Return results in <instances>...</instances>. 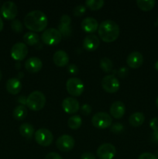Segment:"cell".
I'll return each mask as SVG.
<instances>
[{
  "label": "cell",
  "instance_id": "14",
  "mask_svg": "<svg viewBox=\"0 0 158 159\" xmlns=\"http://www.w3.org/2000/svg\"><path fill=\"white\" fill-rule=\"evenodd\" d=\"M126 63L129 68L136 69L139 68L143 63V57L141 53L134 51L128 55L126 58Z\"/></svg>",
  "mask_w": 158,
  "mask_h": 159
},
{
  "label": "cell",
  "instance_id": "45",
  "mask_svg": "<svg viewBox=\"0 0 158 159\" xmlns=\"http://www.w3.org/2000/svg\"><path fill=\"white\" fill-rule=\"evenodd\" d=\"M2 71H0V81H1V79H2Z\"/></svg>",
  "mask_w": 158,
  "mask_h": 159
},
{
  "label": "cell",
  "instance_id": "16",
  "mask_svg": "<svg viewBox=\"0 0 158 159\" xmlns=\"http://www.w3.org/2000/svg\"><path fill=\"white\" fill-rule=\"evenodd\" d=\"M110 114L115 119H121L125 112V105L122 102L116 101L111 105L109 109Z\"/></svg>",
  "mask_w": 158,
  "mask_h": 159
},
{
  "label": "cell",
  "instance_id": "7",
  "mask_svg": "<svg viewBox=\"0 0 158 159\" xmlns=\"http://www.w3.org/2000/svg\"><path fill=\"white\" fill-rule=\"evenodd\" d=\"M35 141L43 147H47L53 143L54 136L50 130L46 128H40L35 133Z\"/></svg>",
  "mask_w": 158,
  "mask_h": 159
},
{
  "label": "cell",
  "instance_id": "31",
  "mask_svg": "<svg viewBox=\"0 0 158 159\" xmlns=\"http://www.w3.org/2000/svg\"><path fill=\"white\" fill-rule=\"evenodd\" d=\"M11 26H12V29L16 33H20L23 30V24H22L21 22L18 20H13Z\"/></svg>",
  "mask_w": 158,
  "mask_h": 159
},
{
  "label": "cell",
  "instance_id": "26",
  "mask_svg": "<svg viewBox=\"0 0 158 159\" xmlns=\"http://www.w3.org/2000/svg\"><path fill=\"white\" fill-rule=\"evenodd\" d=\"M82 120L78 115L71 116L68 120V125L72 130H77L81 126Z\"/></svg>",
  "mask_w": 158,
  "mask_h": 159
},
{
  "label": "cell",
  "instance_id": "37",
  "mask_svg": "<svg viewBox=\"0 0 158 159\" xmlns=\"http://www.w3.org/2000/svg\"><path fill=\"white\" fill-rule=\"evenodd\" d=\"M68 72H69V74L76 75L77 72H78V68H77V67L75 65L71 64V65H70L69 66H68Z\"/></svg>",
  "mask_w": 158,
  "mask_h": 159
},
{
  "label": "cell",
  "instance_id": "2",
  "mask_svg": "<svg viewBox=\"0 0 158 159\" xmlns=\"http://www.w3.org/2000/svg\"><path fill=\"white\" fill-rule=\"evenodd\" d=\"M99 37L105 43H112L117 40L119 36V27L112 20L102 22L98 29Z\"/></svg>",
  "mask_w": 158,
  "mask_h": 159
},
{
  "label": "cell",
  "instance_id": "27",
  "mask_svg": "<svg viewBox=\"0 0 158 159\" xmlns=\"http://www.w3.org/2000/svg\"><path fill=\"white\" fill-rule=\"evenodd\" d=\"M105 4L103 0H87L85 2V5L91 10H99Z\"/></svg>",
  "mask_w": 158,
  "mask_h": 159
},
{
  "label": "cell",
  "instance_id": "39",
  "mask_svg": "<svg viewBox=\"0 0 158 159\" xmlns=\"http://www.w3.org/2000/svg\"><path fill=\"white\" fill-rule=\"evenodd\" d=\"M81 159H96V157L91 152H85L81 156Z\"/></svg>",
  "mask_w": 158,
  "mask_h": 159
},
{
  "label": "cell",
  "instance_id": "10",
  "mask_svg": "<svg viewBox=\"0 0 158 159\" xmlns=\"http://www.w3.org/2000/svg\"><path fill=\"white\" fill-rule=\"evenodd\" d=\"M97 155L99 159H112L116 154V149L112 144H103L99 147Z\"/></svg>",
  "mask_w": 158,
  "mask_h": 159
},
{
  "label": "cell",
  "instance_id": "42",
  "mask_svg": "<svg viewBox=\"0 0 158 159\" xmlns=\"http://www.w3.org/2000/svg\"><path fill=\"white\" fill-rule=\"evenodd\" d=\"M2 29H3V21L2 20L1 16H0V32L2 30Z\"/></svg>",
  "mask_w": 158,
  "mask_h": 159
},
{
  "label": "cell",
  "instance_id": "11",
  "mask_svg": "<svg viewBox=\"0 0 158 159\" xmlns=\"http://www.w3.org/2000/svg\"><path fill=\"white\" fill-rule=\"evenodd\" d=\"M28 54V48L26 43H15L11 48V56L15 61H23Z\"/></svg>",
  "mask_w": 158,
  "mask_h": 159
},
{
  "label": "cell",
  "instance_id": "12",
  "mask_svg": "<svg viewBox=\"0 0 158 159\" xmlns=\"http://www.w3.org/2000/svg\"><path fill=\"white\" fill-rule=\"evenodd\" d=\"M1 12L2 16L8 20H14L18 13L16 5L10 1L6 2L3 3L1 9Z\"/></svg>",
  "mask_w": 158,
  "mask_h": 159
},
{
  "label": "cell",
  "instance_id": "15",
  "mask_svg": "<svg viewBox=\"0 0 158 159\" xmlns=\"http://www.w3.org/2000/svg\"><path fill=\"white\" fill-rule=\"evenodd\" d=\"M43 63L40 58L36 57H29L25 62V68L29 73H37L42 69Z\"/></svg>",
  "mask_w": 158,
  "mask_h": 159
},
{
  "label": "cell",
  "instance_id": "23",
  "mask_svg": "<svg viewBox=\"0 0 158 159\" xmlns=\"http://www.w3.org/2000/svg\"><path fill=\"white\" fill-rule=\"evenodd\" d=\"M34 127L29 123H24L20 127V133L24 138L29 139L34 134Z\"/></svg>",
  "mask_w": 158,
  "mask_h": 159
},
{
  "label": "cell",
  "instance_id": "34",
  "mask_svg": "<svg viewBox=\"0 0 158 159\" xmlns=\"http://www.w3.org/2000/svg\"><path fill=\"white\" fill-rule=\"evenodd\" d=\"M91 107H90V105L88 104H84L82 105V107H81V113L85 116H87V115H89L90 113H91Z\"/></svg>",
  "mask_w": 158,
  "mask_h": 159
},
{
  "label": "cell",
  "instance_id": "30",
  "mask_svg": "<svg viewBox=\"0 0 158 159\" xmlns=\"http://www.w3.org/2000/svg\"><path fill=\"white\" fill-rule=\"evenodd\" d=\"M58 30L60 31L61 35L64 36L65 37H69V36L71 35V28H70V26H63V25L61 24H59Z\"/></svg>",
  "mask_w": 158,
  "mask_h": 159
},
{
  "label": "cell",
  "instance_id": "4",
  "mask_svg": "<svg viewBox=\"0 0 158 159\" xmlns=\"http://www.w3.org/2000/svg\"><path fill=\"white\" fill-rule=\"evenodd\" d=\"M62 35L60 31L54 28H49L43 32L41 40L43 43L50 46L57 45L61 41Z\"/></svg>",
  "mask_w": 158,
  "mask_h": 159
},
{
  "label": "cell",
  "instance_id": "6",
  "mask_svg": "<svg viewBox=\"0 0 158 159\" xmlns=\"http://www.w3.org/2000/svg\"><path fill=\"white\" fill-rule=\"evenodd\" d=\"M66 89L72 96H79L83 93L85 85L78 78H71L66 82Z\"/></svg>",
  "mask_w": 158,
  "mask_h": 159
},
{
  "label": "cell",
  "instance_id": "40",
  "mask_svg": "<svg viewBox=\"0 0 158 159\" xmlns=\"http://www.w3.org/2000/svg\"><path fill=\"white\" fill-rule=\"evenodd\" d=\"M127 74H128V69L126 68H125V67L121 68L119 70V71H118V75L121 78H124L125 76L127 75Z\"/></svg>",
  "mask_w": 158,
  "mask_h": 159
},
{
  "label": "cell",
  "instance_id": "1",
  "mask_svg": "<svg viewBox=\"0 0 158 159\" xmlns=\"http://www.w3.org/2000/svg\"><path fill=\"white\" fill-rule=\"evenodd\" d=\"M48 20L44 12L34 10L26 14L24 18V25L32 32H41L46 28Z\"/></svg>",
  "mask_w": 158,
  "mask_h": 159
},
{
  "label": "cell",
  "instance_id": "46",
  "mask_svg": "<svg viewBox=\"0 0 158 159\" xmlns=\"http://www.w3.org/2000/svg\"><path fill=\"white\" fill-rule=\"evenodd\" d=\"M156 23H157V25H158V17H157V20H156Z\"/></svg>",
  "mask_w": 158,
  "mask_h": 159
},
{
  "label": "cell",
  "instance_id": "41",
  "mask_svg": "<svg viewBox=\"0 0 158 159\" xmlns=\"http://www.w3.org/2000/svg\"><path fill=\"white\" fill-rule=\"evenodd\" d=\"M152 141L155 144H158V130H155L152 134Z\"/></svg>",
  "mask_w": 158,
  "mask_h": 159
},
{
  "label": "cell",
  "instance_id": "28",
  "mask_svg": "<svg viewBox=\"0 0 158 159\" xmlns=\"http://www.w3.org/2000/svg\"><path fill=\"white\" fill-rule=\"evenodd\" d=\"M100 67L102 71H105V72H110L113 68L112 61L108 57H103L100 61Z\"/></svg>",
  "mask_w": 158,
  "mask_h": 159
},
{
  "label": "cell",
  "instance_id": "18",
  "mask_svg": "<svg viewBox=\"0 0 158 159\" xmlns=\"http://www.w3.org/2000/svg\"><path fill=\"white\" fill-rule=\"evenodd\" d=\"M99 39L95 35H88L84 39L83 48L88 51H94L99 48Z\"/></svg>",
  "mask_w": 158,
  "mask_h": 159
},
{
  "label": "cell",
  "instance_id": "43",
  "mask_svg": "<svg viewBox=\"0 0 158 159\" xmlns=\"http://www.w3.org/2000/svg\"><path fill=\"white\" fill-rule=\"evenodd\" d=\"M154 67H155V69H156V71H158V61L156 62V63H155Z\"/></svg>",
  "mask_w": 158,
  "mask_h": 159
},
{
  "label": "cell",
  "instance_id": "19",
  "mask_svg": "<svg viewBox=\"0 0 158 159\" xmlns=\"http://www.w3.org/2000/svg\"><path fill=\"white\" fill-rule=\"evenodd\" d=\"M53 61L57 66L64 67L69 62V57L65 51L60 50L54 53V56H53Z\"/></svg>",
  "mask_w": 158,
  "mask_h": 159
},
{
  "label": "cell",
  "instance_id": "33",
  "mask_svg": "<svg viewBox=\"0 0 158 159\" xmlns=\"http://www.w3.org/2000/svg\"><path fill=\"white\" fill-rule=\"evenodd\" d=\"M71 23V19L68 15H63L61 16V18H60V24L63 25V26H70Z\"/></svg>",
  "mask_w": 158,
  "mask_h": 159
},
{
  "label": "cell",
  "instance_id": "9",
  "mask_svg": "<svg viewBox=\"0 0 158 159\" xmlns=\"http://www.w3.org/2000/svg\"><path fill=\"white\" fill-rule=\"evenodd\" d=\"M56 145L60 152H70L74 146V139L70 135L64 134L58 138L56 141Z\"/></svg>",
  "mask_w": 158,
  "mask_h": 159
},
{
  "label": "cell",
  "instance_id": "5",
  "mask_svg": "<svg viewBox=\"0 0 158 159\" xmlns=\"http://www.w3.org/2000/svg\"><path fill=\"white\" fill-rule=\"evenodd\" d=\"M112 120L109 114L104 112L95 113L91 118V124L94 127L99 129H106L111 127Z\"/></svg>",
  "mask_w": 158,
  "mask_h": 159
},
{
  "label": "cell",
  "instance_id": "35",
  "mask_svg": "<svg viewBox=\"0 0 158 159\" xmlns=\"http://www.w3.org/2000/svg\"><path fill=\"white\" fill-rule=\"evenodd\" d=\"M150 127L153 131H155V130H158V118L157 117H153V119L150 120Z\"/></svg>",
  "mask_w": 158,
  "mask_h": 159
},
{
  "label": "cell",
  "instance_id": "20",
  "mask_svg": "<svg viewBox=\"0 0 158 159\" xmlns=\"http://www.w3.org/2000/svg\"><path fill=\"white\" fill-rule=\"evenodd\" d=\"M6 89L8 93L12 95L18 94L22 89V83L20 79L16 78L9 79L6 82Z\"/></svg>",
  "mask_w": 158,
  "mask_h": 159
},
{
  "label": "cell",
  "instance_id": "36",
  "mask_svg": "<svg viewBox=\"0 0 158 159\" xmlns=\"http://www.w3.org/2000/svg\"><path fill=\"white\" fill-rule=\"evenodd\" d=\"M138 159H158L154 155L151 153H149V152H145V153L141 154L139 156Z\"/></svg>",
  "mask_w": 158,
  "mask_h": 159
},
{
  "label": "cell",
  "instance_id": "24",
  "mask_svg": "<svg viewBox=\"0 0 158 159\" xmlns=\"http://www.w3.org/2000/svg\"><path fill=\"white\" fill-rule=\"evenodd\" d=\"M23 40L25 43L29 46H33L37 44L40 40V37L37 34L34 32H28L23 36Z\"/></svg>",
  "mask_w": 158,
  "mask_h": 159
},
{
  "label": "cell",
  "instance_id": "44",
  "mask_svg": "<svg viewBox=\"0 0 158 159\" xmlns=\"http://www.w3.org/2000/svg\"><path fill=\"white\" fill-rule=\"evenodd\" d=\"M156 107H157V109H158V96H157V98H156Z\"/></svg>",
  "mask_w": 158,
  "mask_h": 159
},
{
  "label": "cell",
  "instance_id": "17",
  "mask_svg": "<svg viewBox=\"0 0 158 159\" xmlns=\"http://www.w3.org/2000/svg\"><path fill=\"white\" fill-rule=\"evenodd\" d=\"M82 30L86 33H94L99 29V23L93 17H87L81 23Z\"/></svg>",
  "mask_w": 158,
  "mask_h": 159
},
{
  "label": "cell",
  "instance_id": "29",
  "mask_svg": "<svg viewBox=\"0 0 158 159\" xmlns=\"http://www.w3.org/2000/svg\"><path fill=\"white\" fill-rule=\"evenodd\" d=\"M85 12H86V7L83 5L76 6L73 9V14L76 16H81L84 15Z\"/></svg>",
  "mask_w": 158,
  "mask_h": 159
},
{
  "label": "cell",
  "instance_id": "3",
  "mask_svg": "<svg viewBox=\"0 0 158 159\" xmlns=\"http://www.w3.org/2000/svg\"><path fill=\"white\" fill-rule=\"evenodd\" d=\"M46 104V97L40 91H34L26 98V104L28 108L33 111H39L44 107Z\"/></svg>",
  "mask_w": 158,
  "mask_h": 159
},
{
  "label": "cell",
  "instance_id": "22",
  "mask_svg": "<svg viewBox=\"0 0 158 159\" xmlns=\"http://www.w3.org/2000/svg\"><path fill=\"white\" fill-rule=\"evenodd\" d=\"M27 114V109H26V107L24 105L17 106L14 109L13 113H12L14 119H15L16 120H23L26 117Z\"/></svg>",
  "mask_w": 158,
  "mask_h": 159
},
{
  "label": "cell",
  "instance_id": "8",
  "mask_svg": "<svg viewBox=\"0 0 158 159\" xmlns=\"http://www.w3.org/2000/svg\"><path fill=\"white\" fill-rule=\"evenodd\" d=\"M102 86L106 93H115L119 89L120 84L117 78L113 75H108L102 79Z\"/></svg>",
  "mask_w": 158,
  "mask_h": 159
},
{
  "label": "cell",
  "instance_id": "25",
  "mask_svg": "<svg viewBox=\"0 0 158 159\" xmlns=\"http://www.w3.org/2000/svg\"><path fill=\"white\" fill-rule=\"evenodd\" d=\"M137 6L144 12L150 11L155 6L156 2L154 0H138L136 2Z\"/></svg>",
  "mask_w": 158,
  "mask_h": 159
},
{
  "label": "cell",
  "instance_id": "38",
  "mask_svg": "<svg viewBox=\"0 0 158 159\" xmlns=\"http://www.w3.org/2000/svg\"><path fill=\"white\" fill-rule=\"evenodd\" d=\"M45 159H62V157L56 152H50L46 155Z\"/></svg>",
  "mask_w": 158,
  "mask_h": 159
},
{
  "label": "cell",
  "instance_id": "13",
  "mask_svg": "<svg viewBox=\"0 0 158 159\" xmlns=\"http://www.w3.org/2000/svg\"><path fill=\"white\" fill-rule=\"evenodd\" d=\"M79 102L73 97H67L62 102V107L65 113L73 114L79 110Z\"/></svg>",
  "mask_w": 158,
  "mask_h": 159
},
{
  "label": "cell",
  "instance_id": "21",
  "mask_svg": "<svg viewBox=\"0 0 158 159\" xmlns=\"http://www.w3.org/2000/svg\"><path fill=\"white\" fill-rule=\"evenodd\" d=\"M144 120H145V116L143 113H140V112L133 113L129 118V122L130 125L135 127H140L143 124Z\"/></svg>",
  "mask_w": 158,
  "mask_h": 159
},
{
  "label": "cell",
  "instance_id": "32",
  "mask_svg": "<svg viewBox=\"0 0 158 159\" xmlns=\"http://www.w3.org/2000/svg\"><path fill=\"white\" fill-rule=\"evenodd\" d=\"M123 130V125L120 123H116L111 126V131L113 133H120Z\"/></svg>",
  "mask_w": 158,
  "mask_h": 159
}]
</instances>
